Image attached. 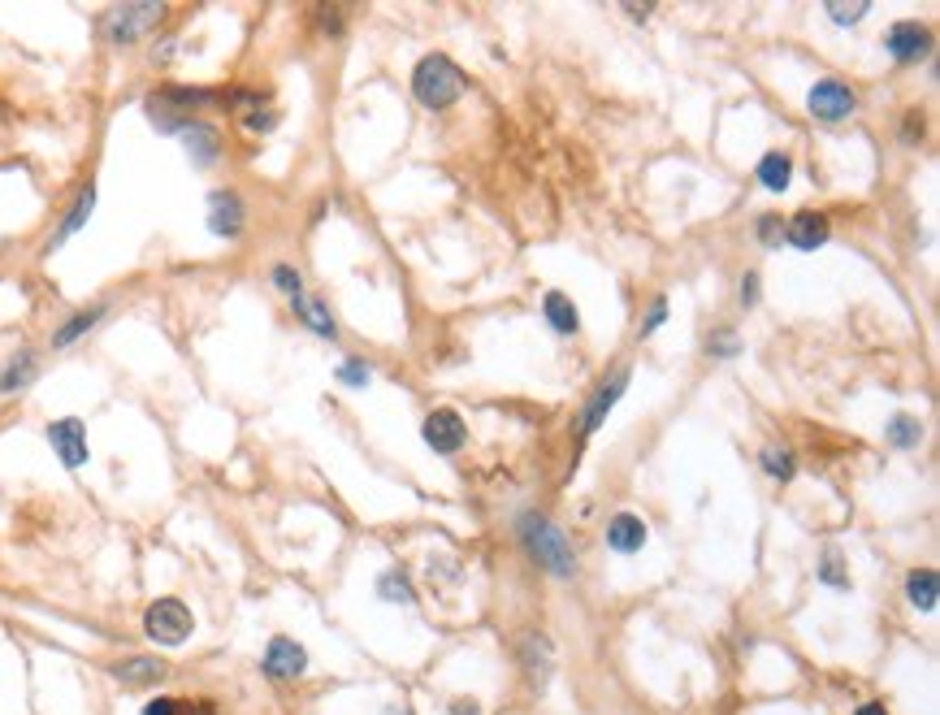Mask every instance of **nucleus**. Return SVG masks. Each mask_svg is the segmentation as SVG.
Returning <instances> with one entry per match:
<instances>
[{
	"label": "nucleus",
	"instance_id": "obj_1",
	"mask_svg": "<svg viewBox=\"0 0 940 715\" xmlns=\"http://www.w3.org/2000/svg\"><path fill=\"white\" fill-rule=\"evenodd\" d=\"M464 87H468L464 70L451 57H442V52H429L412 70V96L421 100L425 109H451V104L464 96Z\"/></svg>",
	"mask_w": 940,
	"mask_h": 715
},
{
	"label": "nucleus",
	"instance_id": "obj_2",
	"mask_svg": "<svg viewBox=\"0 0 940 715\" xmlns=\"http://www.w3.org/2000/svg\"><path fill=\"white\" fill-rule=\"evenodd\" d=\"M520 542H525V551L538 559L546 572H555V577H572L577 572V555H572V542L559 533L551 520L538 516V512H525L520 516Z\"/></svg>",
	"mask_w": 940,
	"mask_h": 715
},
{
	"label": "nucleus",
	"instance_id": "obj_3",
	"mask_svg": "<svg viewBox=\"0 0 940 715\" xmlns=\"http://www.w3.org/2000/svg\"><path fill=\"white\" fill-rule=\"evenodd\" d=\"M165 18H169V5H156V0H126V5H113L100 13V35L117 48H130V44H139L143 35H152Z\"/></svg>",
	"mask_w": 940,
	"mask_h": 715
},
{
	"label": "nucleus",
	"instance_id": "obj_4",
	"mask_svg": "<svg viewBox=\"0 0 940 715\" xmlns=\"http://www.w3.org/2000/svg\"><path fill=\"white\" fill-rule=\"evenodd\" d=\"M143 629H148V637L152 642H161V646H182L195 629L191 607L178 603V598H156V603L148 607V616H143Z\"/></svg>",
	"mask_w": 940,
	"mask_h": 715
},
{
	"label": "nucleus",
	"instance_id": "obj_5",
	"mask_svg": "<svg viewBox=\"0 0 940 715\" xmlns=\"http://www.w3.org/2000/svg\"><path fill=\"white\" fill-rule=\"evenodd\" d=\"M806 109H811V117H819V122H845V117L858 109V96L845 83H837V78H819L811 87V96H806Z\"/></svg>",
	"mask_w": 940,
	"mask_h": 715
},
{
	"label": "nucleus",
	"instance_id": "obj_6",
	"mask_svg": "<svg viewBox=\"0 0 940 715\" xmlns=\"http://www.w3.org/2000/svg\"><path fill=\"white\" fill-rule=\"evenodd\" d=\"M884 48H889L893 61L902 65H915L932 52V31L923 22H893L889 35H884Z\"/></svg>",
	"mask_w": 940,
	"mask_h": 715
},
{
	"label": "nucleus",
	"instance_id": "obj_7",
	"mask_svg": "<svg viewBox=\"0 0 940 715\" xmlns=\"http://www.w3.org/2000/svg\"><path fill=\"white\" fill-rule=\"evenodd\" d=\"M48 442L52 451H57V460L65 468H83L87 464V425L78 421V416H61V421L48 425Z\"/></svg>",
	"mask_w": 940,
	"mask_h": 715
},
{
	"label": "nucleus",
	"instance_id": "obj_8",
	"mask_svg": "<svg viewBox=\"0 0 940 715\" xmlns=\"http://www.w3.org/2000/svg\"><path fill=\"white\" fill-rule=\"evenodd\" d=\"M260 668H265V676H273V681H295V676L308 672V650L299 646L295 637H273L265 659H260Z\"/></svg>",
	"mask_w": 940,
	"mask_h": 715
},
{
	"label": "nucleus",
	"instance_id": "obj_9",
	"mask_svg": "<svg viewBox=\"0 0 940 715\" xmlns=\"http://www.w3.org/2000/svg\"><path fill=\"white\" fill-rule=\"evenodd\" d=\"M243 226H247V208H243L239 195L226 191V187L208 195V230H213L217 239H239Z\"/></svg>",
	"mask_w": 940,
	"mask_h": 715
},
{
	"label": "nucleus",
	"instance_id": "obj_10",
	"mask_svg": "<svg viewBox=\"0 0 940 715\" xmlns=\"http://www.w3.org/2000/svg\"><path fill=\"white\" fill-rule=\"evenodd\" d=\"M421 434H425V442H429V451H438V455H455V451L464 447L468 429H464V421H460V416H455L451 408H438V412H429V416H425Z\"/></svg>",
	"mask_w": 940,
	"mask_h": 715
},
{
	"label": "nucleus",
	"instance_id": "obj_11",
	"mask_svg": "<svg viewBox=\"0 0 940 715\" xmlns=\"http://www.w3.org/2000/svg\"><path fill=\"white\" fill-rule=\"evenodd\" d=\"M178 139H182V148H187V156L195 165H213L217 156H221V135H217V126H208V122H182V130H178Z\"/></svg>",
	"mask_w": 940,
	"mask_h": 715
},
{
	"label": "nucleus",
	"instance_id": "obj_12",
	"mask_svg": "<svg viewBox=\"0 0 940 715\" xmlns=\"http://www.w3.org/2000/svg\"><path fill=\"white\" fill-rule=\"evenodd\" d=\"M91 208H96V182H83V191H78V200L70 204V213L61 217L57 234H52V239H48V252H57V247H65V243H70L78 230L87 226V221H91Z\"/></svg>",
	"mask_w": 940,
	"mask_h": 715
},
{
	"label": "nucleus",
	"instance_id": "obj_13",
	"mask_svg": "<svg viewBox=\"0 0 940 715\" xmlns=\"http://www.w3.org/2000/svg\"><path fill=\"white\" fill-rule=\"evenodd\" d=\"M624 390H629V369H620V373L611 377V382H607V386H603V390H598V395L590 399V408H585V421H581V434H585V438H590V434H598V425L607 421V412L620 403V395H624Z\"/></svg>",
	"mask_w": 940,
	"mask_h": 715
},
{
	"label": "nucleus",
	"instance_id": "obj_14",
	"mask_svg": "<svg viewBox=\"0 0 940 715\" xmlns=\"http://www.w3.org/2000/svg\"><path fill=\"white\" fill-rule=\"evenodd\" d=\"M828 234H832V226H828L824 213H798L785 226V239L798 247V252H815V247H824Z\"/></svg>",
	"mask_w": 940,
	"mask_h": 715
},
{
	"label": "nucleus",
	"instance_id": "obj_15",
	"mask_svg": "<svg viewBox=\"0 0 940 715\" xmlns=\"http://www.w3.org/2000/svg\"><path fill=\"white\" fill-rule=\"evenodd\" d=\"M39 377V356L31 347H22V351H13V356L5 360V369H0V395H18V390H26Z\"/></svg>",
	"mask_w": 940,
	"mask_h": 715
},
{
	"label": "nucleus",
	"instance_id": "obj_16",
	"mask_svg": "<svg viewBox=\"0 0 940 715\" xmlns=\"http://www.w3.org/2000/svg\"><path fill=\"white\" fill-rule=\"evenodd\" d=\"M607 546H611V551H620V555L642 551V546H646V520L633 516V512H620L607 525Z\"/></svg>",
	"mask_w": 940,
	"mask_h": 715
},
{
	"label": "nucleus",
	"instance_id": "obj_17",
	"mask_svg": "<svg viewBox=\"0 0 940 715\" xmlns=\"http://www.w3.org/2000/svg\"><path fill=\"white\" fill-rule=\"evenodd\" d=\"M104 312H109V304H91V308H83V312H74V317L65 321L57 334H52V351H65V347H74V343H78V338H83L87 330H96V325L104 321Z\"/></svg>",
	"mask_w": 940,
	"mask_h": 715
},
{
	"label": "nucleus",
	"instance_id": "obj_18",
	"mask_svg": "<svg viewBox=\"0 0 940 715\" xmlns=\"http://www.w3.org/2000/svg\"><path fill=\"white\" fill-rule=\"evenodd\" d=\"M542 312H546V325H551L555 334H577L581 330V312L577 304L564 295V291H551L542 299Z\"/></svg>",
	"mask_w": 940,
	"mask_h": 715
},
{
	"label": "nucleus",
	"instance_id": "obj_19",
	"mask_svg": "<svg viewBox=\"0 0 940 715\" xmlns=\"http://www.w3.org/2000/svg\"><path fill=\"white\" fill-rule=\"evenodd\" d=\"M291 308H295V317L308 325L312 334H321V338H338V325H334V317H330V308L321 304V299H308V295H295L291 299Z\"/></svg>",
	"mask_w": 940,
	"mask_h": 715
},
{
	"label": "nucleus",
	"instance_id": "obj_20",
	"mask_svg": "<svg viewBox=\"0 0 940 715\" xmlns=\"http://www.w3.org/2000/svg\"><path fill=\"white\" fill-rule=\"evenodd\" d=\"M759 182L767 191H789V182H793V161H789V152H767L763 161H759Z\"/></svg>",
	"mask_w": 940,
	"mask_h": 715
},
{
	"label": "nucleus",
	"instance_id": "obj_21",
	"mask_svg": "<svg viewBox=\"0 0 940 715\" xmlns=\"http://www.w3.org/2000/svg\"><path fill=\"white\" fill-rule=\"evenodd\" d=\"M906 594H910V603H915L919 611H936V598H940L936 572H932V568H915V572L906 577Z\"/></svg>",
	"mask_w": 940,
	"mask_h": 715
},
{
	"label": "nucleus",
	"instance_id": "obj_22",
	"mask_svg": "<svg viewBox=\"0 0 940 715\" xmlns=\"http://www.w3.org/2000/svg\"><path fill=\"white\" fill-rule=\"evenodd\" d=\"M117 676L126 685H156L165 676V663L161 659H148V655H135V659H122L117 663Z\"/></svg>",
	"mask_w": 940,
	"mask_h": 715
},
{
	"label": "nucleus",
	"instance_id": "obj_23",
	"mask_svg": "<svg viewBox=\"0 0 940 715\" xmlns=\"http://www.w3.org/2000/svg\"><path fill=\"white\" fill-rule=\"evenodd\" d=\"M156 100H165L169 109H204V104L221 100L217 91H204V87H165L156 91Z\"/></svg>",
	"mask_w": 940,
	"mask_h": 715
},
{
	"label": "nucleus",
	"instance_id": "obj_24",
	"mask_svg": "<svg viewBox=\"0 0 940 715\" xmlns=\"http://www.w3.org/2000/svg\"><path fill=\"white\" fill-rule=\"evenodd\" d=\"M520 659H525V668H529V672L546 676V672H551V642H546L542 633H529V637H525V646H520Z\"/></svg>",
	"mask_w": 940,
	"mask_h": 715
},
{
	"label": "nucleus",
	"instance_id": "obj_25",
	"mask_svg": "<svg viewBox=\"0 0 940 715\" xmlns=\"http://www.w3.org/2000/svg\"><path fill=\"white\" fill-rule=\"evenodd\" d=\"M759 460H763V473L776 477V481H789L793 473H798V464H793V451H789V447H763Z\"/></svg>",
	"mask_w": 940,
	"mask_h": 715
},
{
	"label": "nucleus",
	"instance_id": "obj_26",
	"mask_svg": "<svg viewBox=\"0 0 940 715\" xmlns=\"http://www.w3.org/2000/svg\"><path fill=\"white\" fill-rule=\"evenodd\" d=\"M919 438H923V425L915 421V416H893V421H889V442H893V447L910 451V447H919Z\"/></svg>",
	"mask_w": 940,
	"mask_h": 715
},
{
	"label": "nucleus",
	"instance_id": "obj_27",
	"mask_svg": "<svg viewBox=\"0 0 940 715\" xmlns=\"http://www.w3.org/2000/svg\"><path fill=\"white\" fill-rule=\"evenodd\" d=\"M737 351H741L737 330H728V325H720V330H711V338H707V356H715V360H733Z\"/></svg>",
	"mask_w": 940,
	"mask_h": 715
},
{
	"label": "nucleus",
	"instance_id": "obj_28",
	"mask_svg": "<svg viewBox=\"0 0 940 715\" xmlns=\"http://www.w3.org/2000/svg\"><path fill=\"white\" fill-rule=\"evenodd\" d=\"M819 581H828L832 590H850V572L841 568V551H824V559H819Z\"/></svg>",
	"mask_w": 940,
	"mask_h": 715
},
{
	"label": "nucleus",
	"instance_id": "obj_29",
	"mask_svg": "<svg viewBox=\"0 0 940 715\" xmlns=\"http://www.w3.org/2000/svg\"><path fill=\"white\" fill-rule=\"evenodd\" d=\"M377 594L386 598V603H412V590H408V577L403 572H395L390 568L382 581H377Z\"/></svg>",
	"mask_w": 940,
	"mask_h": 715
},
{
	"label": "nucleus",
	"instance_id": "obj_30",
	"mask_svg": "<svg viewBox=\"0 0 940 715\" xmlns=\"http://www.w3.org/2000/svg\"><path fill=\"white\" fill-rule=\"evenodd\" d=\"M338 382H343V386H369V382H373V369H369V364H364L360 356H351V360L338 364Z\"/></svg>",
	"mask_w": 940,
	"mask_h": 715
},
{
	"label": "nucleus",
	"instance_id": "obj_31",
	"mask_svg": "<svg viewBox=\"0 0 940 715\" xmlns=\"http://www.w3.org/2000/svg\"><path fill=\"white\" fill-rule=\"evenodd\" d=\"M273 286H278L282 295H304V278H299V269H291V265H278L273 269Z\"/></svg>",
	"mask_w": 940,
	"mask_h": 715
},
{
	"label": "nucleus",
	"instance_id": "obj_32",
	"mask_svg": "<svg viewBox=\"0 0 940 715\" xmlns=\"http://www.w3.org/2000/svg\"><path fill=\"white\" fill-rule=\"evenodd\" d=\"M243 126L252 130V135H269V130L278 126V113H273V109H247V113H243Z\"/></svg>",
	"mask_w": 940,
	"mask_h": 715
},
{
	"label": "nucleus",
	"instance_id": "obj_33",
	"mask_svg": "<svg viewBox=\"0 0 940 715\" xmlns=\"http://www.w3.org/2000/svg\"><path fill=\"white\" fill-rule=\"evenodd\" d=\"M780 239H785V221H780L776 213L759 217V243L763 247H780Z\"/></svg>",
	"mask_w": 940,
	"mask_h": 715
},
{
	"label": "nucleus",
	"instance_id": "obj_34",
	"mask_svg": "<svg viewBox=\"0 0 940 715\" xmlns=\"http://www.w3.org/2000/svg\"><path fill=\"white\" fill-rule=\"evenodd\" d=\"M871 13V5L863 0V5H828V18L832 22H841V26H854V22H863Z\"/></svg>",
	"mask_w": 940,
	"mask_h": 715
},
{
	"label": "nucleus",
	"instance_id": "obj_35",
	"mask_svg": "<svg viewBox=\"0 0 940 715\" xmlns=\"http://www.w3.org/2000/svg\"><path fill=\"white\" fill-rule=\"evenodd\" d=\"M317 26H321V35H330V39H338V35H343V13H338V9H317Z\"/></svg>",
	"mask_w": 940,
	"mask_h": 715
},
{
	"label": "nucleus",
	"instance_id": "obj_36",
	"mask_svg": "<svg viewBox=\"0 0 940 715\" xmlns=\"http://www.w3.org/2000/svg\"><path fill=\"white\" fill-rule=\"evenodd\" d=\"M663 321H668V299H663V295H659V299H655V304H650V317L642 321V334H655V330H659V325H663Z\"/></svg>",
	"mask_w": 940,
	"mask_h": 715
},
{
	"label": "nucleus",
	"instance_id": "obj_37",
	"mask_svg": "<svg viewBox=\"0 0 940 715\" xmlns=\"http://www.w3.org/2000/svg\"><path fill=\"white\" fill-rule=\"evenodd\" d=\"M143 715H187V707L174 702V698H152L148 707H143Z\"/></svg>",
	"mask_w": 940,
	"mask_h": 715
},
{
	"label": "nucleus",
	"instance_id": "obj_38",
	"mask_svg": "<svg viewBox=\"0 0 940 715\" xmlns=\"http://www.w3.org/2000/svg\"><path fill=\"white\" fill-rule=\"evenodd\" d=\"M741 304L746 308L759 304V273H746V278H741Z\"/></svg>",
	"mask_w": 940,
	"mask_h": 715
},
{
	"label": "nucleus",
	"instance_id": "obj_39",
	"mask_svg": "<svg viewBox=\"0 0 940 715\" xmlns=\"http://www.w3.org/2000/svg\"><path fill=\"white\" fill-rule=\"evenodd\" d=\"M915 130H919V135H923V122H919L915 113H910V117H906V143H915Z\"/></svg>",
	"mask_w": 940,
	"mask_h": 715
},
{
	"label": "nucleus",
	"instance_id": "obj_40",
	"mask_svg": "<svg viewBox=\"0 0 940 715\" xmlns=\"http://www.w3.org/2000/svg\"><path fill=\"white\" fill-rule=\"evenodd\" d=\"M451 715H481V707H477V702H455Z\"/></svg>",
	"mask_w": 940,
	"mask_h": 715
},
{
	"label": "nucleus",
	"instance_id": "obj_41",
	"mask_svg": "<svg viewBox=\"0 0 940 715\" xmlns=\"http://www.w3.org/2000/svg\"><path fill=\"white\" fill-rule=\"evenodd\" d=\"M854 715H889V711H884V702H863Z\"/></svg>",
	"mask_w": 940,
	"mask_h": 715
}]
</instances>
